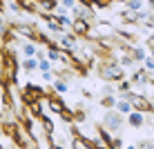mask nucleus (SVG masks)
Returning <instances> with one entry per match:
<instances>
[{
  "label": "nucleus",
  "mask_w": 154,
  "mask_h": 149,
  "mask_svg": "<svg viewBox=\"0 0 154 149\" xmlns=\"http://www.w3.org/2000/svg\"><path fill=\"white\" fill-rule=\"evenodd\" d=\"M98 73H100V78L103 80H121V78H125V67L121 65L119 60H107V62H103L98 69Z\"/></svg>",
  "instance_id": "1"
},
{
  "label": "nucleus",
  "mask_w": 154,
  "mask_h": 149,
  "mask_svg": "<svg viewBox=\"0 0 154 149\" xmlns=\"http://www.w3.org/2000/svg\"><path fill=\"white\" fill-rule=\"evenodd\" d=\"M123 120H125V116L116 107H114V111L107 109V114H105V118H103V127L109 129L112 134H116V131H121V127H123Z\"/></svg>",
  "instance_id": "2"
},
{
  "label": "nucleus",
  "mask_w": 154,
  "mask_h": 149,
  "mask_svg": "<svg viewBox=\"0 0 154 149\" xmlns=\"http://www.w3.org/2000/svg\"><path fill=\"white\" fill-rule=\"evenodd\" d=\"M119 18L123 25H136L143 20V11H136V9H130L125 4V11H119Z\"/></svg>",
  "instance_id": "3"
},
{
  "label": "nucleus",
  "mask_w": 154,
  "mask_h": 149,
  "mask_svg": "<svg viewBox=\"0 0 154 149\" xmlns=\"http://www.w3.org/2000/svg\"><path fill=\"white\" fill-rule=\"evenodd\" d=\"M89 29H92V25H89V20H87V18H74V22H72V31L78 36V38H87Z\"/></svg>",
  "instance_id": "4"
},
{
  "label": "nucleus",
  "mask_w": 154,
  "mask_h": 149,
  "mask_svg": "<svg viewBox=\"0 0 154 149\" xmlns=\"http://www.w3.org/2000/svg\"><path fill=\"white\" fill-rule=\"evenodd\" d=\"M47 109L54 116H60L63 111L67 109V105H65V100H63L60 96H47Z\"/></svg>",
  "instance_id": "5"
},
{
  "label": "nucleus",
  "mask_w": 154,
  "mask_h": 149,
  "mask_svg": "<svg viewBox=\"0 0 154 149\" xmlns=\"http://www.w3.org/2000/svg\"><path fill=\"white\" fill-rule=\"evenodd\" d=\"M132 82H134V85H143V87H145V85H150V82H152L150 71H147L145 67H143V69H136L134 76H132Z\"/></svg>",
  "instance_id": "6"
},
{
  "label": "nucleus",
  "mask_w": 154,
  "mask_h": 149,
  "mask_svg": "<svg viewBox=\"0 0 154 149\" xmlns=\"http://www.w3.org/2000/svg\"><path fill=\"white\" fill-rule=\"evenodd\" d=\"M127 122H130L134 129H141L143 125H145V116H143V111H139V109H134L130 116H127Z\"/></svg>",
  "instance_id": "7"
},
{
  "label": "nucleus",
  "mask_w": 154,
  "mask_h": 149,
  "mask_svg": "<svg viewBox=\"0 0 154 149\" xmlns=\"http://www.w3.org/2000/svg\"><path fill=\"white\" fill-rule=\"evenodd\" d=\"M38 62H40V60H38L36 56H27L23 62H20V67H23L25 71H40V69H38Z\"/></svg>",
  "instance_id": "8"
},
{
  "label": "nucleus",
  "mask_w": 154,
  "mask_h": 149,
  "mask_svg": "<svg viewBox=\"0 0 154 149\" xmlns=\"http://www.w3.org/2000/svg\"><path fill=\"white\" fill-rule=\"evenodd\" d=\"M116 109H119L123 116H130L132 111H134V103H132V100H127V98H121L119 103H116Z\"/></svg>",
  "instance_id": "9"
},
{
  "label": "nucleus",
  "mask_w": 154,
  "mask_h": 149,
  "mask_svg": "<svg viewBox=\"0 0 154 149\" xmlns=\"http://www.w3.org/2000/svg\"><path fill=\"white\" fill-rule=\"evenodd\" d=\"M20 54H23L25 58H27V56H36V54H38V47L34 45V40L20 42Z\"/></svg>",
  "instance_id": "10"
},
{
  "label": "nucleus",
  "mask_w": 154,
  "mask_h": 149,
  "mask_svg": "<svg viewBox=\"0 0 154 149\" xmlns=\"http://www.w3.org/2000/svg\"><path fill=\"white\" fill-rule=\"evenodd\" d=\"M51 87H54V91L60 94V96L69 91V85L65 82V78H54V80H51Z\"/></svg>",
  "instance_id": "11"
},
{
  "label": "nucleus",
  "mask_w": 154,
  "mask_h": 149,
  "mask_svg": "<svg viewBox=\"0 0 154 149\" xmlns=\"http://www.w3.org/2000/svg\"><path fill=\"white\" fill-rule=\"evenodd\" d=\"M116 103H119V100H116L112 94H103V98H100V107H105V109L116 107Z\"/></svg>",
  "instance_id": "12"
},
{
  "label": "nucleus",
  "mask_w": 154,
  "mask_h": 149,
  "mask_svg": "<svg viewBox=\"0 0 154 149\" xmlns=\"http://www.w3.org/2000/svg\"><path fill=\"white\" fill-rule=\"evenodd\" d=\"M38 69H40V73L42 71H54V60H49V58H40V62H38Z\"/></svg>",
  "instance_id": "13"
},
{
  "label": "nucleus",
  "mask_w": 154,
  "mask_h": 149,
  "mask_svg": "<svg viewBox=\"0 0 154 149\" xmlns=\"http://www.w3.org/2000/svg\"><path fill=\"white\" fill-rule=\"evenodd\" d=\"M54 16L58 20H60L63 25H65V27H72V22H74V18H69V16H67L65 11H54Z\"/></svg>",
  "instance_id": "14"
},
{
  "label": "nucleus",
  "mask_w": 154,
  "mask_h": 149,
  "mask_svg": "<svg viewBox=\"0 0 154 149\" xmlns=\"http://www.w3.org/2000/svg\"><path fill=\"white\" fill-rule=\"evenodd\" d=\"M132 51H134V58H136V62H143L147 58V54H145V49H141V47H132Z\"/></svg>",
  "instance_id": "15"
},
{
  "label": "nucleus",
  "mask_w": 154,
  "mask_h": 149,
  "mask_svg": "<svg viewBox=\"0 0 154 149\" xmlns=\"http://www.w3.org/2000/svg\"><path fill=\"white\" fill-rule=\"evenodd\" d=\"M132 85H134V82H132V80H123V78H121V80H119V91H130V89H132Z\"/></svg>",
  "instance_id": "16"
},
{
  "label": "nucleus",
  "mask_w": 154,
  "mask_h": 149,
  "mask_svg": "<svg viewBox=\"0 0 154 149\" xmlns=\"http://www.w3.org/2000/svg\"><path fill=\"white\" fill-rule=\"evenodd\" d=\"M125 4L130 9H136V11H141V9H143V0H127Z\"/></svg>",
  "instance_id": "17"
},
{
  "label": "nucleus",
  "mask_w": 154,
  "mask_h": 149,
  "mask_svg": "<svg viewBox=\"0 0 154 149\" xmlns=\"http://www.w3.org/2000/svg\"><path fill=\"white\" fill-rule=\"evenodd\" d=\"M143 67L152 73V71H154V56H152V58H145V60H143Z\"/></svg>",
  "instance_id": "18"
},
{
  "label": "nucleus",
  "mask_w": 154,
  "mask_h": 149,
  "mask_svg": "<svg viewBox=\"0 0 154 149\" xmlns=\"http://www.w3.org/2000/svg\"><path fill=\"white\" fill-rule=\"evenodd\" d=\"M112 147L114 149H121V147H123V140H121V138H112Z\"/></svg>",
  "instance_id": "19"
},
{
  "label": "nucleus",
  "mask_w": 154,
  "mask_h": 149,
  "mask_svg": "<svg viewBox=\"0 0 154 149\" xmlns=\"http://www.w3.org/2000/svg\"><path fill=\"white\" fill-rule=\"evenodd\" d=\"M147 4H150V7L154 9V0H147Z\"/></svg>",
  "instance_id": "20"
},
{
  "label": "nucleus",
  "mask_w": 154,
  "mask_h": 149,
  "mask_svg": "<svg viewBox=\"0 0 154 149\" xmlns=\"http://www.w3.org/2000/svg\"><path fill=\"white\" fill-rule=\"evenodd\" d=\"M152 103H154V96H152Z\"/></svg>",
  "instance_id": "21"
}]
</instances>
